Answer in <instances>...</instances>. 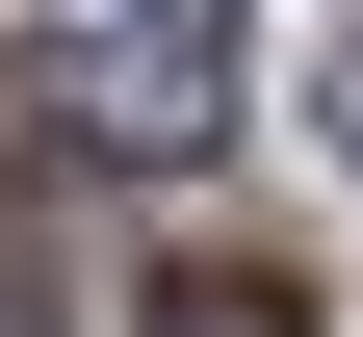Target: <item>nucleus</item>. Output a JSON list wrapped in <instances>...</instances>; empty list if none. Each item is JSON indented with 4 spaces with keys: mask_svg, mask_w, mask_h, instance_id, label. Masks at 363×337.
I'll return each instance as SVG.
<instances>
[{
    "mask_svg": "<svg viewBox=\"0 0 363 337\" xmlns=\"http://www.w3.org/2000/svg\"><path fill=\"white\" fill-rule=\"evenodd\" d=\"M26 78H52L78 156H208V130H234V26H208V0H78Z\"/></svg>",
    "mask_w": 363,
    "mask_h": 337,
    "instance_id": "nucleus-1",
    "label": "nucleus"
},
{
    "mask_svg": "<svg viewBox=\"0 0 363 337\" xmlns=\"http://www.w3.org/2000/svg\"><path fill=\"white\" fill-rule=\"evenodd\" d=\"M156 337H311V285H286V260H182V285H156Z\"/></svg>",
    "mask_w": 363,
    "mask_h": 337,
    "instance_id": "nucleus-2",
    "label": "nucleus"
},
{
    "mask_svg": "<svg viewBox=\"0 0 363 337\" xmlns=\"http://www.w3.org/2000/svg\"><path fill=\"white\" fill-rule=\"evenodd\" d=\"M311 130H337V182H363V26H337V78H311Z\"/></svg>",
    "mask_w": 363,
    "mask_h": 337,
    "instance_id": "nucleus-3",
    "label": "nucleus"
},
{
    "mask_svg": "<svg viewBox=\"0 0 363 337\" xmlns=\"http://www.w3.org/2000/svg\"><path fill=\"white\" fill-rule=\"evenodd\" d=\"M0 337H52V311H0Z\"/></svg>",
    "mask_w": 363,
    "mask_h": 337,
    "instance_id": "nucleus-4",
    "label": "nucleus"
}]
</instances>
